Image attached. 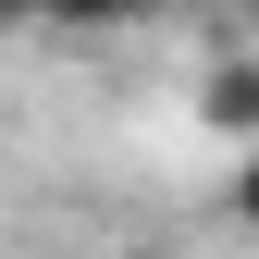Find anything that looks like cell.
<instances>
[{"label": "cell", "mask_w": 259, "mask_h": 259, "mask_svg": "<svg viewBox=\"0 0 259 259\" xmlns=\"http://www.w3.org/2000/svg\"><path fill=\"white\" fill-rule=\"evenodd\" d=\"M198 123L222 148H259V50H222L210 74H198Z\"/></svg>", "instance_id": "cell-1"}, {"label": "cell", "mask_w": 259, "mask_h": 259, "mask_svg": "<svg viewBox=\"0 0 259 259\" xmlns=\"http://www.w3.org/2000/svg\"><path fill=\"white\" fill-rule=\"evenodd\" d=\"M160 0H37V25H62V37H123V25H148Z\"/></svg>", "instance_id": "cell-2"}, {"label": "cell", "mask_w": 259, "mask_h": 259, "mask_svg": "<svg viewBox=\"0 0 259 259\" xmlns=\"http://www.w3.org/2000/svg\"><path fill=\"white\" fill-rule=\"evenodd\" d=\"M222 210H235L247 235H259V148H235V173H222Z\"/></svg>", "instance_id": "cell-3"}, {"label": "cell", "mask_w": 259, "mask_h": 259, "mask_svg": "<svg viewBox=\"0 0 259 259\" xmlns=\"http://www.w3.org/2000/svg\"><path fill=\"white\" fill-rule=\"evenodd\" d=\"M0 13H37V0H0Z\"/></svg>", "instance_id": "cell-4"}, {"label": "cell", "mask_w": 259, "mask_h": 259, "mask_svg": "<svg viewBox=\"0 0 259 259\" xmlns=\"http://www.w3.org/2000/svg\"><path fill=\"white\" fill-rule=\"evenodd\" d=\"M235 13H247V25H259V0H235Z\"/></svg>", "instance_id": "cell-5"}]
</instances>
